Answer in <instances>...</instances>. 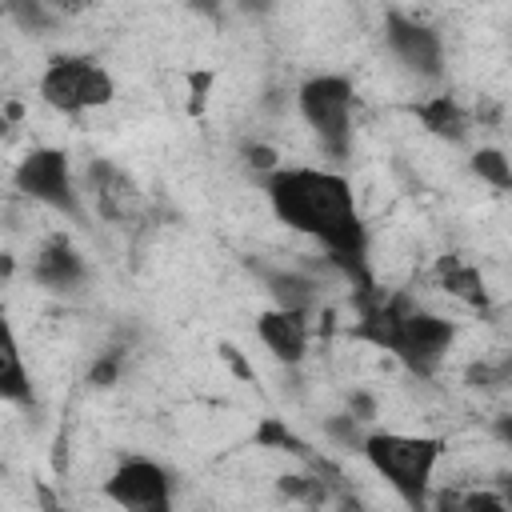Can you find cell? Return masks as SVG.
I'll return each mask as SVG.
<instances>
[{"label":"cell","mask_w":512,"mask_h":512,"mask_svg":"<svg viewBox=\"0 0 512 512\" xmlns=\"http://www.w3.org/2000/svg\"><path fill=\"white\" fill-rule=\"evenodd\" d=\"M496 436L512 448V416H500V420H496Z\"/></svg>","instance_id":"cell-20"},{"label":"cell","mask_w":512,"mask_h":512,"mask_svg":"<svg viewBox=\"0 0 512 512\" xmlns=\"http://www.w3.org/2000/svg\"><path fill=\"white\" fill-rule=\"evenodd\" d=\"M500 496H504V504L512 508V480H504V492H500Z\"/></svg>","instance_id":"cell-22"},{"label":"cell","mask_w":512,"mask_h":512,"mask_svg":"<svg viewBox=\"0 0 512 512\" xmlns=\"http://www.w3.org/2000/svg\"><path fill=\"white\" fill-rule=\"evenodd\" d=\"M256 168H268V172H276V152L272 148H264V144H248V152H244Z\"/></svg>","instance_id":"cell-17"},{"label":"cell","mask_w":512,"mask_h":512,"mask_svg":"<svg viewBox=\"0 0 512 512\" xmlns=\"http://www.w3.org/2000/svg\"><path fill=\"white\" fill-rule=\"evenodd\" d=\"M256 336L284 364H300L304 352H308V320H304L300 308H280L276 304V308L260 312L256 316Z\"/></svg>","instance_id":"cell-8"},{"label":"cell","mask_w":512,"mask_h":512,"mask_svg":"<svg viewBox=\"0 0 512 512\" xmlns=\"http://www.w3.org/2000/svg\"><path fill=\"white\" fill-rule=\"evenodd\" d=\"M0 396L12 400V404H32V380H28V372H24V360H20V348H16V336H12V332H4Z\"/></svg>","instance_id":"cell-12"},{"label":"cell","mask_w":512,"mask_h":512,"mask_svg":"<svg viewBox=\"0 0 512 512\" xmlns=\"http://www.w3.org/2000/svg\"><path fill=\"white\" fill-rule=\"evenodd\" d=\"M384 40L396 52V60L408 64L412 72H420V76H440L444 72V44L428 24H420L404 12H388L384 16Z\"/></svg>","instance_id":"cell-7"},{"label":"cell","mask_w":512,"mask_h":512,"mask_svg":"<svg viewBox=\"0 0 512 512\" xmlns=\"http://www.w3.org/2000/svg\"><path fill=\"white\" fill-rule=\"evenodd\" d=\"M376 476H384L408 504H424L432 472L444 456V440L436 436H408V432H368L364 448Z\"/></svg>","instance_id":"cell-2"},{"label":"cell","mask_w":512,"mask_h":512,"mask_svg":"<svg viewBox=\"0 0 512 512\" xmlns=\"http://www.w3.org/2000/svg\"><path fill=\"white\" fill-rule=\"evenodd\" d=\"M472 172H476L484 184L500 188V192L512 188V160H508L504 152H496V148H480V152L472 156Z\"/></svg>","instance_id":"cell-15"},{"label":"cell","mask_w":512,"mask_h":512,"mask_svg":"<svg viewBox=\"0 0 512 512\" xmlns=\"http://www.w3.org/2000/svg\"><path fill=\"white\" fill-rule=\"evenodd\" d=\"M300 116L316 132L328 156L344 160L352 148V84L344 76H312L300 84Z\"/></svg>","instance_id":"cell-4"},{"label":"cell","mask_w":512,"mask_h":512,"mask_svg":"<svg viewBox=\"0 0 512 512\" xmlns=\"http://www.w3.org/2000/svg\"><path fill=\"white\" fill-rule=\"evenodd\" d=\"M32 276H36V284L64 292V288H76V284L84 280V260H80V252H76L72 244L52 240V244H44V252L36 256Z\"/></svg>","instance_id":"cell-10"},{"label":"cell","mask_w":512,"mask_h":512,"mask_svg":"<svg viewBox=\"0 0 512 512\" xmlns=\"http://www.w3.org/2000/svg\"><path fill=\"white\" fill-rule=\"evenodd\" d=\"M116 96L108 68L92 56H52L40 76V100L64 116L104 108Z\"/></svg>","instance_id":"cell-3"},{"label":"cell","mask_w":512,"mask_h":512,"mask_svg":"<svg viewBox=\"0 0 512 512\" xmlns=\"http://www.w3.org/2000/svg\"><path fill=\"white\" fill-rule=\"evenodd\" d=\"M200 12H216V0H192Z\"/></svg>","instance_id":"cell-21"},{"label":"cell","mask_w":512,"mask_h":512,"mask_svg":"<svg viewBox=\"0 0 512 512\" xmlns=\"http://www.w3.org/2000/svg\"><path fill=\"white\" fill-rule=\"evenodd\" d=\"M268 200L280 224L320 240L328 260L340 264L348 276L364 280L368 232L352 196V184L328 168H276L268 176Z\"/></svg>","instance_id":"cell-1"},{"label":"cell","mask_w":512,"mask_h":512,"mask_svg":"<svg viewBox=\"0 0 512 512\" xmlns=\"http://www.w3.org/2000/svg\"><path fill=\"white\" fill-rule=\"evenodd\" d=\"M356 420H372V412H376V404H372V396H364V392H356L352 396V408H348Z\"/></svg>","instance_id":"cell-19"},{"label":"cell","mask_w":512,"mask_h":512,"mask_svg":"<svg viewBox=\"0 0 512 512\" xmlns=\"http://www.w3.org/2000/svg\"><path fill=\"white\" fill-rule=\"evenodd\" d=\"M8 8H12L24 24H36V28H44V24H48V16L40 12V4H36V0H8Z\"/></svg>","instance_id":"cell-16"},{"label":"cell","mask_w":512,"mask_h":512,"mask_svg":"<svg viewBox=\"0 0 512 512\" xmlns=\"http://www.w3.org/2000/svg\"><path fill=\"white\" fill-rule=\"evenodd\" d=\"M104 492L120 504V508H136V512H164L172 504V476L168 468H160L156 460L144 456H128L112 480L104 484Z\"/></svg>","instance_id":"cell-6"},{"label":"cell","mask_w":512,"mask_h":512,"mask_svg":"<svg viewBox=\"0 0 512 512\" xmlns=\"http://www.w3.org/2000/svg\"><path fill=\"white\" fill-rule=\"evenodd\" d=\"M436 272H440V284L448 288V296H456L464 304H484V280L472 264H464L460 256H444Z\"/></svg>","instance_id":"cell-13"},{"label":"cell","mask_w":512,"mask_h":512,"mask_svg":"<svg viewBox=\"0 0 512 512\" xmlns=\"http://www.w3.org/2000/svg\"><path fill=\"white\" fill-rule=\"evenodd\" d=\"M268 292L276 296L280 308H300V312H308L312 300H316L312 280H304L296 272H268Z\"/></svg>","instance_id":"cell-14"},{"label":"cell","mask_w":512,"mask_h":512,"mask_svg":"<svg viewBox=\"0 0 512 512\" xmlns=\"http://www.w3.org/2000/svg\"><path fill=\"white\" fill-rule=\"evenodd\" d=\"M16 188L28 200H40L72 220H80V200L72 188V172H68V156L60 148H32L20 164H16Z\"/></svg>","instance_id":"cell-5"},{"label":"cell","mask_w":512,"mask_h":512,"mask_svg":"<svg viewBox=\"0 0 512 512\" xmlns=\"http://www.w3.org/2000/svg\"><path fill=\"white\" fill-rule=\"evenodd\" d=\"M268 0H244V8H264Z\"/></svg>","instance_id":"cell-23"},{"label":"cell","mask_w":512,"mask_h":512,"mask_svg":"<svg viewBox=\"0 0 512 512\" xmlns=\"http://www.w3.org/2000/svg\"><path fill=\"white\" fill-rule=\"evenodd\" d=\"M112 376H116V356L92 364V384H112Z\"/></svg>","instance_id":"cell-18"},{"label":"cell","mask_w":512,"mask_h":512,"mask_svg":"<svg viewBox=\"0 0 512 512\" xmlns=\"http://www.w3.org/2000/svg\"><path fill=\"white\" fill-rule=\"evenodd\" d=\"M416 116L424 120V128L432 136H444V140H464L468 136V116L464 108L452 100V96H432L416 108Z\"/></svg>","instance_id":"cell-11"},{"label":"cell","mask_w":512,"mask_h":512,"mask_svg":"<svg viewBox=\"0 0 512 512\" xmlns=\"http://www.w3.org/2000/svg\"><path fill=\"white\" fill-rule=\"evenodd\" d=\"M88 180H92L100 216H108V220H128V216H136L140 196H136V188H132V180H128L124 172H116L112 164H92Z\"/></svg>","instance_id":"cell-9"}]
</instances>
